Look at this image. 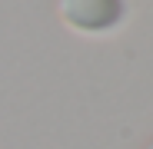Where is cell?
<instances>
[{"instance_id": "cell-1", "label": "cell", "mask_w": 153, "mask_h": 149, "mask_svg": "<svg viewBox=\"0 0 153 149\" xmlns=\"http://www.w3.org/2000/svg\"><path fill=\"white\" fill-rule=\"evenodd\" d=\"M57 13L80 33H103L120 23L123 0H57Z\"/></svg>"}, {"instance_id": "cell-2", "label": "cell", "mask_w": 153, "mask_h": 149, "mask_svg": "<svg viewBox=\"0 0 153 149\" xmlns=\"http://www.w3.org/2000/svg\"><path fill=\"white\" fill-rule=\"evenodd\" d=\"M146 149H153V142H150V146H146Z\"/></svg>"}]
</instances>
